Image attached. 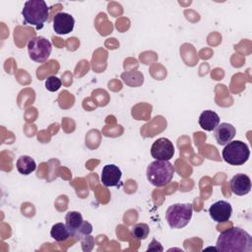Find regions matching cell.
Instances as JSON below:
<instances>
[{
    "mask_svg": "<svg viewBox=\"0 0 252 252\" xmlns=\"http://www.w3.org/2000/svg\"><path fill=\"white\" fill-rule=\"evenodd\" d=\"M151 155L155 159L169 160L174 155V146L170 140L161 137L157 139L151 147Z\"/></svg>",
    "mask_w": 252,
    "mask_h": 252,
    "instance_id": "obj_7",
    "label": "cell"
},
{
    "mask_svg": "<svg viewBox=\"0 0 252 252\" xmlns=\"http://www.w3.org/2000/svg\"><path fill=\"white\" fill-rule=\"evenodd\" d=\"M83 222H84L83 217H82L81 213H79L77 211L68 212L65 216V223H66L67 227L69 228L72 236L75 235V233L80 228V226L82 225Z\"/></svg>",
    "mask_w": 252,
    "mask_h": 252,
    "instance_id": "obj_15",
    "label": "cell"
},
{
    "mask_svg": "<svg viewBox=\"0 0 252 252\" xmlns=\"http://www.w3.org/2000/svg\"><path fill=\"white\" fill-rule=\"evenodd\" d=\"M61 87V80L56 76H49L45 81V88L49 92H56Z\"/></svg>",
    "mask_w": 252,
    "mask_h": 252,
    "instance_id": "obj_19",
    "label": "cell"
},
{
    "mask_svg": "<svg viewBox=\"0 0 252 252\" xmlns=\"http://www.w3.org/2000/svg\"><path fill=\"white\" fill-rule=\"evenodd\" d=\"M199 125L205 131H213L220 124V116L213 110H204L199 116Z\"/></svg>",
    "mask_w": 252,
    "mask_h": 252,
    "instance_id": "obj_13",
    "label": "cell"
},
{
    "mask_svg": "<svg viewBox=\"0 0 252 252\" xmlns=\"http://www.w3.org/2000/svg\"><path fill=\"white\" fill-rule=\"evenodd\" d=\"M175 172L174 166L168 160L156 159L147 167V179L155 187H163L170 183Z\"/></svg>",
    "mask_w": 252,
    "mask_h": 252,
    "instance_id": "obj_3",
    "label": "cell"
},
{
    "mask_svg": "<svg viewBox=\"0 0 252 252\" xmlns=\"http://www.w3.org/2000/svg\"><path fill=\"white\" fill-rule=\"evenodd\" d=\"M229 186L233 194L237 196H244L251 190L250 177L244 173H238L230 179Z\"/></svg>",
    "mask_w": 252,
    "mask_h": 252,
    "instance_id": "obj_11",
    "label": "cell"
},
{
    "mask_svg": "<svg viewBox=\"0 0 252 252\" xmlns=\"http://www.w3.org/2000/svg\"><path fill=\"white\" fill-rule=\"evenodd\" d=\"M75 26V19L68 13L58 12L53 17V30L57 34H68Z\"/></svg>",
    "mask_w": 252,
    "mask_h": 252,
    "instance_id": "obj_9",
    "label": "cell"
},
{
    "mask_svg": "<svg viewBox=\"0 0 252 252\" xmlns=\"http://www.w3.org/2000/svg\"><path fill=\"white\" fill-rule=\"evenodd\" d=\"M209 214L213 220L217 222H225L228 221L231 217L232 207L228 202L220 200L211 205L209 208Z\"/></svg>",
    "mask_w": 252,
    "mask_h": 252,
    "instance_id": "obj_8",
    "label": "cell"
},
{
    "mask_svg": "<svg viewBox=\"0 0 252 252\" xmlns=\"http://www.w3.org/2000/svg\"><path fill=\"white\" fill-rule=\"evenodd\" d=\"M52 51L51 42L43 36H34L28 42V53L30 58L37 63L45 62Z\"/></svg>",
    "mask_w": 252,
    "mask_h": 252,
    "instance_id": "obj_6",
    "label": "cell"
},
{
    "mask_svg": "<svg viewBox=\"0 0 252 252\" xmlns=\"http://www.w3.org/2000/svg\"><path fill=\"white\" fill-rule=\"evenodd\" d=\"M216 248L220 252H251L252 237L240 227H231L220 233Z\"/></svg>",
    "mask_w": 252,
    "mask_h": 252,
    "instance_id": "obj_1",
    "label": "cell"
},
{
    "mask_svg": "<svg viewBox=\"0 0 252 252\" xmlns=\"http://www.w3.org/2000/svg\"><path fill=\"white\" fill-rule=\"evenodd\" d=\"M22 15L26 25L34 26L36 30H40L48 19L49 8L43 0H28L24 4Z\"/></svg>",
    "mask_w": 252,
    "mask_h": 252,
    "instance_id": "obj_2",
    "label": "cell"
},
{
    "mask_svg": "<svg viewBox=\"0 0 252 252\" xmlns=\"http://www.w3.org/2000/svg\"><path fill=\"white\" fill-rule=\"evenodd\" d=\"M151 250H153V251H160L161 252V251H163V248L160 245V243L154 238L152 240V242L148 246V251H151Z\"/></svg>",
    "mask_w": 252,
    "mask_h": 252,
    "instance_id": "obj_20",
    "label": "cell"
},
{
    "mask_svg": "<svg viewBox=\"0 0 252 252\" xmlns=\"http://www.w3.org/2000/svg\"><path fill=\"white\" fill-rule=\"evenodd\" d=\"M221 156L223 160L230 165H242L248 160L250 150L242 141H230L224 145Z\"/></svg>",
    "mask_w": 252,
    "mask_h": 252,
    "instance_id": "obj_5",
    "label": "cell"
},
{
    "mask_svg": "<svg viewBox=\"0 0 252 252\" xmlns=\"http://www.w3.org/2000/svg\"><path fill=\"white\" fill-rule=\"evenodd\" d=\"M193 206L190 203L173 204L165 212V220L170 228L179 229L186 226L192 219Z\"/></svg>",
    "mask_w": 252,
    "mask_h": 252,
    "instance_id": "obj_4",
    "label": "cell"
},
{
    "mask_svg": "<svg viewBox=\"0 0 252 252\" xmlns=\"http://www.w3.org/2000/svg\"><path fill=\"white\" fill-rule=\"evenodd\" d=\"M236 134V130L233 125L222 122L218 125V127L214 130V136L217 143L220 146L226 145L228 142L232 141Z\"/></svg>",
    "mask_w": 252,
    "mask_h": 252,
    "instance_id": "obj_12",
    "label": "cell"
},
{
    "mask_svg": "<svg viewBox=\"0 0 252 252\" xmlns=\"http://www.w3.org/2000/svg\"><path fill=\"white\" fill-rule=\"evenodd\" d=\"M122 176L120 168L115 164H106L102 167L100 181L106 187L117 186Z\"/></svg>",
    "mask_w": 252,
    "mask_h": 252,
    "instance_id": "obj_10",
    "label": "cell"
},
{
    "mask_svg": "<svg viewBox=\"0 0 252 252\" xmlns=\"http://www.w3.org/2000/svg\"><path fill=\"white\" fill-rule=\"evenodd\" d=\"M93 231V225L89 222L84 220V222L82 223V225L80 226V228L77 230V232L75 233L74 237H76L77 239H83L84 237L90 235Z\"/></svg>",
    "mask_w": 252,
    "mask_h": 252,
    "instance_id": "obj_18",
    "label": "cell"
},
{
    "mask_svg": "<svg viewBox=\"0 0 252 252\" xmlns=\"http://www.w3.org/2000/svg\"><path fill=\"white\" fill-rule=\"evenodd\" d=\"M150 227L147 223L139 222L132 226L131 236L136 240H144L149 236Z\"/></svg>",
    "mask_w": 252,
    "mask_h": 252,
    "instance_id": "obj_17",
    "label": "cell"
},
{
    "mask_svg": "<svg viewBox=\"0 0 252 252\" xmlns=\"http://www.w3.org/2000/svg\"><path fill=\"white\" fill-rule=\"evenodd\" d=\"M16 167L19 173L23 175H29L33 172L36 168V163L30 156H21L16 161Z\"/></svg>",
    "mask_w": 252,
    "mask_h": 252,
    "instance_id": "obj_14",
    "label": "cell"
},
{
    "mask_svg": "<svg viewBox=\"0 0 252 252\" xmlns=\"http://www.w3.org/2000/svg\"><path fill=\"white\" fill-rule=\"evenodd\" d=\"M50 236L55 241L62 242V241H66L67 239H69L72 235H71V232H70L69 228L67 227L66 223L57 222L52 225V227L50 229Z\"/></svg>",
    "mask_w": 252,
    "mask_h": 252,
    "instance_id": "obj_16",
    "label": "cell"
}]
</instances>
